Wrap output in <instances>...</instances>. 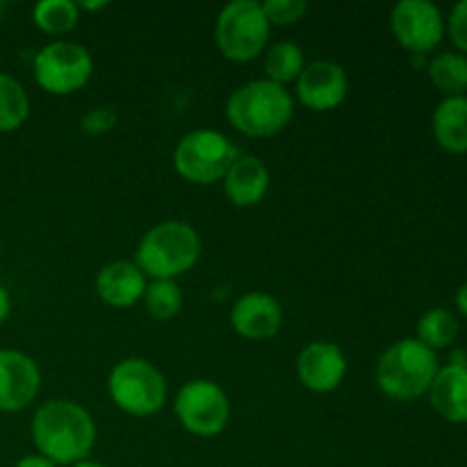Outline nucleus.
<instances>
[{
	"mask_svg": "<svg viewBox=\"0 0 467 467\" xmlns=\"http://www.w3.org/2000/svg\"><path fill=\"white\" fill-rule=\"evenodd\" d=\"M30 114V100L26 89L12 76L0 73V132H12L26 123Z\"/></svg>",
	"mask_w": 467,
	"mask_h": 467,
	"instance_id": "obj_22",
	"label": "nucleus"
},
{
	"mask_svg": "<svg viewBox=\"0 0 467 467\" xmlns=\"http://www.w3.org/2000/svg\"><path fill=\"white\" fill-rule=\"evenodd\" d=\"M459 337V319L445 308H431L420 317L418 340L431 351L451 347Z\"/></svg>",
	"mask_w": 467,
	"mask_h": 467,
	"instance_id": "obj_19",
	"label": "nucleus"
},
{
	"mask_svg": "<svg viewBox=\"0 0 467 467\" xmlns=\"http://www.w3.org/2000/svg\"><path fill=\"white\" fill-rule=\"evenodd\" d=\"M35 80L44 91L67 96L82 89L94 73V59L76 41H53L35 57Z\"/></svg>",
	"mask_w": 467,
	"mask_h": 467,
	"instance_id": "obj_8",
	"label": "nucleus"
},
{
	"mask_svg": "<svg viewBox=\"0 0 467 467\" xmlns=\"http://www.w3.org/2000/svg\"><path fill=\"white\" fill-rule=\"evenodd\" d=\"M14 467H57L53 463V461H48L46 459V456H41V454H35V456H23L21 461H18L16 465Z\"/></svg>",
	"mask_w": 467,
	"mask_h": 467,
	"instance_id": "obj_28",
	"label": "nucleus"
},
{
	"mask_svg": "<svg viewBox=\"0 0 467 467\" xmlns=\"http://www.w3.org/2000/svg\"><path fill=\"white\" fill-rule=\"evenodd\" d=\"M306 68L304 50L292 41H278L265 55V71H267V80L276 82V85H285V82L296 80L301 71Z\"/></svg>",
	"mask_w": 467,
	"mask_h": 467,
	"instance_id": "obj_20",
	"label": "nucleus"
},
{
	"mask_svg": "<svg viewBox=\"0 0 467 467\" xmlns=\"http://www.w3.org/2000/svg\"><path fill=\"white\" fill-rule=\"evenodd\" d=\"M3 12H5V3H3V0H0V16H3Z\"/></svg>",
	"mask_w": 467,
	"mask_h": 467,
	"instance_id": "obj_33",
	"label": "nucleus"
},
{
	"mask_svg": "<svg viewBox=\"0 0 467 467\" xmlns=\"http://www.w3.org/2000/svg\"><path fill=\"white\" fill-rule=\"evenodd\" d=\"M96 292L100 301L112 308H130L137 301L144 299L146 276L130 260H114L100 269L96 278Z\"/></svg>",
	"mask_w": 467,
	"mask_h": 467,
	"instance_id": "obj_15",
	"label": "nucleus"
},
{
	"mask_svg": "<svg viewBox=\"0 0 467 467\" xmlns=\"http://www.w3.org/2000/svg\"><path fill=\"white\" fill-rule=\"evenodd\" d=\"M108 390L117 409L137 418L158 413L167 401V381L155 365L141 358L121 360L109 374Z\"/></svg>",
	"mask_w": 467,
	"mask_h": 467,
	"instance_id": "obj_7",
	"label": "nucleus"
},
{
	"mask_svg": "<svg viewBox=\"0 0 467 467\" xmlns=\"http://www.w3.org/2000/svg\"><path fill=\"white\" fill-rule=\"evenodd\" d=\"M392 35L415 55L431 53L445 35V18L429 0H401L390 14Z\"/></svg>",
	"mask_w": 467,
	"mask_h": 467,
	"instance_id": "obj_10",
	"label": "nucleus"
},
{
	"mask_svg": "<svg viewBox=\"0 0 467 467\" xmlns=\"http://www.w3.org/2000/svg\"><path fill=\"white\" fill-rule=\"evenodd\" d=\"M105 5H108V3H82V5H78V7L87 9V12H91V9H103Z\"/></svg>",
	"mask_w": 467,
	"mask_h": 467,
	"instance_id": "obj_31",
	"label": "nucleus"
},
{
	"mask_svg": "<svg viewBox=\"0 0 467 467\" xmlns=\"http://www.w3.org/2000/svg\"><path fill=\"white\" fill-rule=\"evenodd\" d=\"M295 103L285 87L272 80H254L237 87L226 100V119L249 137H272L290 123Z\"/></svg>",
	"mask_w": 467,
	"mask_h": 467,
	"instance_id": "obj_2",
	"label": "nucleus"
},
{
	"mask_svg": "<svg viewBox=\"0 0 467 467\" xmlns=\"http://www.w3.org/2000/svg\"><path fill=\"white\" fill-rule=\"evenodd\" d=\"M32 441L39 454L55 465H76L94 450L96 424L80 404L55 400L36 409Z\"/></svg>",
	"mask_w": 467,
	"mask_h": 467,
	"instance_id": "obj_1",
	"label": "nucleus"
},
{
	"mask_svg": "<svg viewBox=\"0 0 467 467\" xmlns=\"http://www.w3.org/2000/svg\"><path fill=\"white\" fill-rule=\"evenodd\" d=\"M80 7L71 0H44L32 9V21L46 35H67L78 26Z\"/></svg>",
	"mask_w": 467,
	"mask_h": 467,
	"instance_id": "obj_23",
	"label": "nucleus"
},
{
	"mask_svg": "<svg viewBox=\"0 0 467 467\" xmlns=\"http://www.w3.org/2000/svg\"><path fill=\"white\" fill-rule=\"evenodd\" d=\"M438 369L436 351L424 347L418 337H406L381 354L377 383L392 400L410 401L429 392Z\"/></svg>",
	"mask_w": 467,
	"mask_h": 467,
	"instance_id": "obj_4",
	"label": "nucleus"
},
{
	"mask_svg": "<svg viewBox=\"0 0 467 467\" xmlns=\"http://www.w3.org/2000/svg\"><path fill=\"white\" fill-rule=\"evenodd\" d=\"M9 313H12V299H9V292L0 285V324L7 322Z\"/></svg>",
	"mask_w": 467,
	"mask_h": 467,
	"instance_id": "obj_29",
	"label": "nucleus"
},
{
	"mask_svg": "<svg viewBox=\"0 0 467 467\" xmlns=\"http://www.w3.org/2000/svg\"><path fill=\"white\" fill-rule=\"evenodd\" d=\"M73 467H105V465H103V463H96V461L87 459V461H80V463H76Z\"/></svg>",
	"mask_w": 467,
	"mask_h": 467,
	"instance_id": "obj_32",
	"label": "nucleus"
},
{
	"mask_svg": "<svg viewBox=\"0 0 467 467\" xmlns=\"http://www.w3.org/2000/svg\"><path fill=\"white\" fill-rule=\"evenodd\" d=\"M283 308L274 296L249 292L231 310V327L246 340H269L281 331Z\"/></svg>",
	"mask_w": 467,
	"mask_h": 467,
	"instance_id": "obj_14",
	"label": "nucleus"
},
{
	"mask_svg": "<svg viewBox=\"0 0 467 467\" xmlns=\"http://www.w3.org/2000/svg\"><path fill=\"white\" fill-rule=\"evenodd\" d=\"M237 158L240 150L226 135L217 130H194L178 141L173 150V167L185 181L213 185L223 181Z\"/></svg>",
	"mask_w": 467,
	"mask_h": 467,
	"instance_id": "obj_6",
	"label": "nucleus"
},
{
	"mask_svg": "<svg viewBox=\"0 0 467 467\" xmlns=\"http://www.w3.org/2000/svg\"><path fill=\"white\" fill-rule=\"evenodd\" d=\"M173 410L182 427L201 438L222 433L231 420V401H228L226 392L208 379L185 383L178 392Z\"/></svg>",
	"mask_w": 467,
	"mask_h": 467,
	"instance_id": "obj_9",
	"label": "nucleus"
},
{
	"mask_svg": "<svg viewBox=\"0 0 467 467\" xmlns=\"http://www.w3.org/2000/svg\"><path fill=\"white\" fill-rule=\"evenodd\" d=\"M269 190V169L255 155H240L223 176V192L237 208H251L265 199Z\"/></svg>",
	"mask_w": 467,
	"mask_h": 467,
	"instance_id": "obj_16",
	"label": "nucleus"
},
{
	"mask_svg": "<svg viewBox=\"0 0 467 467\" xmlns=\"http://www.w3.org/2000/svg\"><path fill=\"white\" fill-rule=\"evenodd\" d=\"M433 87L447 96H463L467 91V57L461 53H441L429 64Z\"/></svg>",
	"mask_w": 467,
	"mask_h": 467,
	"instance_id": "obj_21",
	"label": "nucleus"
},
{
	"mask_svg": "<svg viewBox=\"0 0 467 467\" xmlns=\"http://www.w3.org/2000/svg\"><path fill=\"white\" fill-rule=\"evenodd\" d=\"M263 5V12L267 16L269 26H290L296 23L306 14L308 5L304 0H267Z\"/></svg>",
	"mask_w": 467,
	"mask_h": 467,
	"instance_id": "obj_25",
	"label": "nucleus"
},
{
	"mask_svg": "<svg viewBox=\"0 0 467 467\" xmlns=\"http://www.w3.org/2000/svg\"><path fill=\"white\" fill-rule=\"evenodd\" d=\"M347 374V358L336 342H310L296 358V377L308 390L333 392Z\"/></svg>",
	"mask_w": 467,
	"mask_h": 467,
	"instance_id": "obj_13",
	"label": "nucleus"
},
{
	"mask_svg": "<svg viewBox=\"0 0 467 467\" xmlns=\"http://www.w3.org/2000/svg\"><path fill=\"white\" fill-rule=\"evenodd\" d=\"M431 406L451 424L467 422V365H447L438 369L429 388Z\"/></svg>",
	"mask_w": 467,
	"mask_h": 467,
	"instance_id": "obj_17",
	"label": "nucleus"
},
{
	"mask_svg": "<svg viewBox=\"0 0 467 467\" xmlns=\"http://www.w3.org/2000/svg\"><path fill=\"white\" fill-rule=\"evenodd\" d=\"M269 39V21L263 5L255 0H233L219 12L214 41L222 55L233 62H251L265 50Z\"/></svg>",
	"mask_w": 467,
	"mask_h": 467,
	"instance_id": "obj_5",
	"label": "nucleus"
},
{
	"mask_svg": "<svg viewBox=\"0 0 467 467\" xmlns=\"http://www.w3.org/2000/svg\"><path fill=\"white\" fill-rule=\"evenodd\" d=\"M433 135L447 153H467V99L447 96L433 112Z\"/></svg>",
	"mask_w": 467,
	"mask_h": 467,
	"instance_id": "obj_18",
	"label": "nucleus"
},
{
	"mask_svg": "<svg viewBox=\"0 0 467 467\" xmlns=\"http://www.w3.org/2000/svg\"><path fill=\"white\" fill-rule=\"evenodd\" d=\"M117 126V114L109 108H96L89 114H85L80 121V128L89 135H103Z\"/></svg>",
	"mask_w": 467,
	"mask_h": 467,
	"instance_id": "obj_27",
	"label": "nucleus"
},
{
	"mask_svg": "<svg viewBox=\"0 0 467 467\" xmlns=\"http://www.w3.org/2000/svg\"><path fill=\"white\" fill-rule=\"evenodd\" d=\"M41 372L23 351L0 349V413H18L39 395Z\"/></svg>",
	"mask_w": 467,
	"mask_h": 467,
	"instance_id": "obj_11",
	"label": "nucleus"
},
{
	"mask_svg": "<svg viewBox=\"0 0 467 467\" xmlns=\"http://www.w3.org/2000/svg\"><path fill=\"white\" fill-rule=\"evenodd\" d=\"M349 80L340 64L313 62L296 78V99L313 112H328L345 100Z\"/></svg>",
	"mask_w": 467,
	"mask_h": 467,
	"instance_id": "obj_12",
	"label": "nucleus"
},
{
	"mask_svg": "<svg viewBox=\"0 0 467 467\" xmlns=\"http://www.w3.org/2000/svg\"><path fill=\"white\" fill-rule=\"evenodd\" d=\"M201 255L199 233L182 222H164L141 237L135 265L153 281H173L190 272Z\"/></svg>",
	"mask_w": 467,
	"mask_h": 467,
	"instance_id": "obj_3",
	"label": "nucleus"
},
{
	"mask_svg": "<svg viewBox=\"0 0 467 467\" xmlns=\"http://www.w3.org/2000/svg\"><path fill=\"white\" fill-rule=\"evenodd\" d=\"M447 30H450V36L456 48L467 55V0H461V3L454 5L450 21H447Z\"/></svg>",
	"mask_w": 467,
	"mask_h": 467,
	"instance_id": "obj_26",
	"label": "nucleus"
},
{
	"mask_svg": "<svg viewBox=\"0 0 467 467\" xmlns=\"http://www.w3.org/2000/svg\"><path fill=\"white\" fill-rule=\"evenodd\" d=\"M144 304L150 317L173 319L182 308V292L176 281H153L146 285Z\"/></svg>",
	"mask_w": 467,
	"mask_h": 467,
	"instance_id": "obj_24",
	"label": "nucleus"
},
{
	"mask_svg": "<svg viewBox=\"0 0 467 467\" xmlns=\"http://www.w3.org/2000/svg\"><path fill=\"white\" fill-rule=\"evenodd\" d=\"M456 308L461 310V315L467 317V281L459 287V292H456Z\"/></svg>",
	"mask_w": 467,
	"mask_h": 467,
	"instance_id": "obj_30",
	"label": "nucleus"
}]
</instances>
